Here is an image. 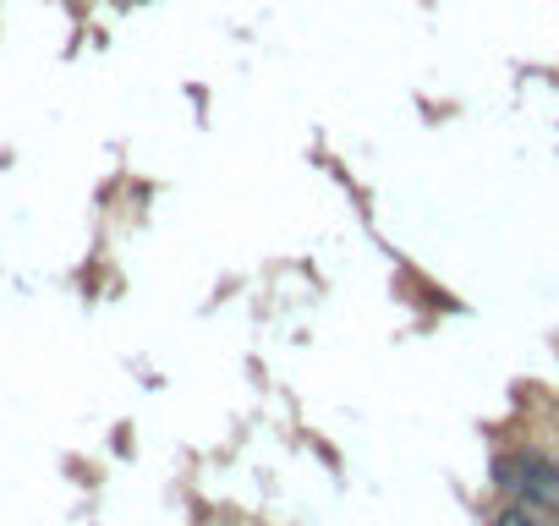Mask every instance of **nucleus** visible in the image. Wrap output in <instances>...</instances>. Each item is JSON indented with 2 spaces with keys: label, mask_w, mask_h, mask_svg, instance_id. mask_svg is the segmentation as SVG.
<instances>
[]
</instances>
